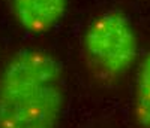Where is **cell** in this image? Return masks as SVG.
<instances>
[{"label":"cell","instance_id":"cell-1","mask_svg":"<svg viewBox=\"0 0 150 128\" xmlns=\"http://www.w3.org/2000/svg\"><path fill=\"white\" fill-rule=\"evenodd\" d=\"M65 76L47 51L18 49L0 61V128H57Z\"/></svg>","mask_w":150,"mask_h":128},{"label":"cell","instance_id":"cell-2","mask_svg":"<svg viewBox=\"0 0 150 128\" xmlns=\"http://www.w3.org/2000/svg\"><path fill=\"white\" fill-rule=\"evenodd\" d=\"M138 54V39L129 18L108 10L87 27L81 57L89 76L99 85H114L129 72Z\"/></svg>","mask_w":150,"mask_h":128},{"label":"cell","instance_id":"cell-3","mask_svg":"<svg viewBox=\"0 0 150 128\" xmlns=\"http://www.w3.org/2000/svg\"><path fill=\"white\" fill-rule=\"evenodd\" d=\"M9 14L21 27L41 34L51 30L63 18L66 0H3Z\"/></svg>","mask_w":150,"mask_h":128},{"label":"cell","instance_id":"cell-4","mask_svg":"<svg viewBox=\"0 0 150 128\" xmlns=\"http://www.w3.org/2000/svg\"><path fill=\"white\" fill-rule=\"evenodd\" d=\"M134 118L138 128H150V52L143 58L137 73Z\"/></svg>","mask_w":150,"mask_h":128}]
</instances>
